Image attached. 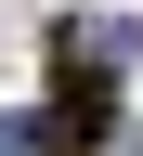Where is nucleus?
Masks as SVG:
<instances>
[{
    "mask_svg": "<svg viewBox=\"0 0 143 156\" xmlns=\"http://www.w3.org/2000/svg\"><path fill=\"white\" fill-rule=\"evenodd\" d=\"M0 156H52V143H39V117H0Z\"/></svg>",
    "mask_w": 143,
    "mask_h": 156,
    "instance_id": "1",
    "label": "nucleus"
}]
</instances>
